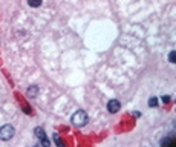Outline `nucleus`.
Masks as SVG:
<instances>
[{
  "instance_id": "obj_1",
  "label": "nucleus",
  "mask_w": 176,
  "mask_h": 147,
  "mask_svg": "<svg viewBox=\"0 0 176 147\" xmlns=\"http://www.w3.org/2000/svg\"><path fill=\"white\" fill-rule=\"evenodd\" d=\"M88 121H89V116L84 110H77V112L72 115V124H74L75 127H83V126L88 124Z\"/></svg>"
},
{
  "instance_id": "obj_2",
  "label": "nucleus",
  "mask_w": 176,
  "mask_h": 147,
  "mask_svg": "<svg viewBox=\"0 0 176 147\" xmlns=\"http://www.w3.org/2000/svg\"><path fill=\"white\" fill-rule=\"evenodd\" d=\"M14 135H16V129L11 124H5L0 127V140L2 141H9Z\"/></svg>"
},
{
  "instance_id": "obj_3",
  "label": "nucleus",
  "mask_w": 176,
  "mask_h": 147,
  "mask_svg": "<svg viewBox=\"0 0 176 147\" xmlns=\"http://www.w3.org/2000/svg\"><path fill=\"white\" fill-rule=\"evenodd\" d=\"M120 109H121L120 101H117V100H110V101L107 103V110H109L110 113H117Z\"/></svg>"
},
{
  "instance_id": "obj_4",
  "label": "nucleus",
  "mask_w": 176,
  "mask_h": 147,
  "mask_svg": "<svg viewBox=\"0 0 176 147\" xmlns=\"http://www.w3.org/2000/svg\"><path fill=\"white\" fill-rule=\"evenodd\" d=\"M26 93H28V97H29V98H35V97L38 95V86H35V84L29 86V88H28V91H26Z\"/></svg>"
},
{
  "instance_id": "obj_5",
  "label": "nucleus",
  "mask_w": 176,
  "mask_h": 147,
  "mask_svg": "<svg viewBox=\"0 0 176 147\" xmlns=\"http://www.w3.org/2000/svg\"><path fill=\"white\" fill-rule=\"evenodd\" d=\"M34 133H35V136H37L38 140H45V138H46V133H45V129H41V127H35Z\"/></svg>"
},
{
  "instance_id": "obj_6",
  "label": "nucleus",
  "mask_w": 176,
  "mask_h": 147,
  "mask_svg": "<svg viewBox=\"0 0 176 147\" xmlns=\"http://www.w3.org/2000/svg\"><path fill=\"white\" fill-rule=\"evenodd\" d=\"M161 146H175V140L173 138H164L161 141Z\"/></svg>"
},
{
  "instance_id": "obj_7",
  "label": "nucleus",
  "mask_w": 176,
  "mask_h": 147,
  "mask_svg": "<svg viewBox=\"0 0 176 147\" xmlns=\"http://www.w3.org/2000/svg\"><path fill=\"white\" fill-rule=\"evenodd\" d=\"M28 3H29V6H32V8H38V6L41 5V0H28Z\"/></svg>"
},
{
  "instance_id": "obj_8",
  "label": "nucleus",
  "mask_w": 176,
  "mask_h": 147,
  "mask_svg": "<svg viewBox=\"0 0 176 147\" xmlns=\"http://www.w3.org/2000/svg\"><path fill=\"white\" fill-rule=\"evenodd\" d=\"M149 106H150V107H156V106H158V100H156V97H152V98L149 100Z\"/></svg>"
},
{
  "instance_id": "obj_9",
  "label": "nucleus",
  "mask_w": 176,
  "mask_h": 147,
  "mask_svg": "<svg viewBox=\"0 0 176 147\" xmlns=\"http://www.w3.org/2000/svg\"><path fill=\"white\" fill-rule=\"evenodd\" d=\"M169 61H170V63H176V52L175 51L170 52V55H169Z\"/></svg>"
},
{
  "instance_id": "obj_10",
  "label": "nucleus",
  "mask_w": 176,
  "mask_h": 147,
  "mask_svg": "<svg viewBox=\"0 0 176 147\" xmlns=\"http://www.w3.org/2000/svg\"><path fill=\"white\" fill-rule=\"evenodd\" d=\"M54 141H55V143H57V144H58V146H60V147L63 146V143H61V140H60V138H58V135H55V133H54Z\"/></svg>"
},
{
  "instance_id": "obj_11",
  "label": "nucleus",
  "mask_w": 176,
  "mask_h": 147,
  "mask_svg": "<svg viewBox=\"0 0 176 147\" xmlns=\"http://www.w3.org/2000/svg\"><path fill=\"white\" fill-rule=\"evenodd\" d=\"M161 100H162V103H165V104H167V103H170V97H169V95H165V97H162Z\"/></svg>"
}]
</instances>
